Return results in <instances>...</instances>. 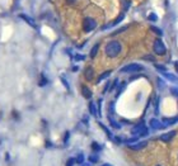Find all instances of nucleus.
<instances>
[{"label": "nucleus", "instance_id": "7", "mask_svg": "<svg viewBox=\"0 0 178 166\" xmlns=\"http://www.w3.org/2000/svg\"><path fill=\"white\" fill-rule=\"evenodd\" d=\"M176 136H177V131H169V132H167V133H163V135L159 137V140L161 141V142L168 143V142H171V141Z\"/></svg>", "mask_w": 178, "mask_h": 166}, {"label": "nucleus", "instance_id": "45", "mask_svg": "<svg viewBox=\"0 0 178 166\" xmlns=\"http://www.w3.org/2000/svg\"><path fill=\"white\" fill-rule=\"evenodd\" d=\"M155 166H161V165H155Z\"/></svg>", "mask_w": 178, "mask_h": 166}, {"label": "nucleus", "instance_id": "19", "mask_svg": "<svg viewBox=\"0 0 178 166\" xmlns=\"http://www.w3.org/2000/svg\"><path fill=\"white\" fill-rule=\"evenodd\" d=\"M108 119H110V124L112 125V128H115V129H121V124L118 122H116L115 119L112 118V117H108Z\"/></svg>", "mask_w": 178, "mask_h": 166}, {"label": "nucleus", "instance_id": "23", "mask_svg": "<svg viewBox=\"0 0 178 166\" xmlns=\"http://www.w3.org/2000/svg\"><path fill=\"white\" fill-rule=\"evenodd\" d=\"M155 68L159 72H161V74H163V72H167V67L164 66V65H158V63H155Z\"/></svg>", "mask_w": 178, "mask_h": 166}, {"label": "nucleus", "instance_id": "44", "mask_svg": "<svg viewBox=\"0 0 178 166\" xmlns=\"http://www.w3.org/2000/svg\"><path fill=\"white\" fill-rule=\"evenodd\" d=\"M177 161H178V152H177Z\"/></svg>", "mask_w": 178, "mask_h": 166}, {"label": "nucleus", "instance_id": "25", "mask_svg": "<svg viewBox=\"0 0 178 166\" xmlns=\"http://www.w3.org/2000/svg\"><path fill=\"white\" fill-rule=\"evenodd\" d=\"M122 3H123V10H125V11L130 9V6H131V0H122Z\"/></svg>", "mask_w": 178, "mask_h": 166}, {"label": "nucleus", "instance_id": "35", "mask_svg": "<svg viewBox=\"0 0 178 166\" xmlns=\"http://www.w3.org/2000/svg\"><path fill=\"white\" fill-rule=\"evenodd\" d=\"M89 161H90V162H97V161H98V156H95V155L89 156Z\"/></svg>", "mask_w": 178, "mask_h": 166}, {"label": "nucleus", "instance_id": "17", "mask_svg": "<svg viewBox=\"0 0 178 166\" xmlns=\"http://www.w3.org/2000/svg\"><path fill=\"white\" fill-rule=\"evenodd\" d=\"M111 70H108V71H104L103 74H100V76L98 79H97V83H100V81H103V80H106V79H108V76L111 75Z\"/></svg>", "mask_w": 178, "mask_h": 166}, {"label": "nucleus", "instance_id": "33", "mask_svg": "<svg viewBox=\"0 0 178 166\" xmlns=\"http://www.w3.org/2000/svg\"><path fill=\"white\" fill-rule=\"evenodd\" d=\"M171 93L176 96L177 100H178V88H171Z\"/></svg>", "mask_w": 178, "mask_h": 166}, {"label": "nucleus", "instance_id": "11", "mask_svg": "<svg viewBox=\"0 0 178 166\" xmlns=\"http://www.w3.org/2000/svg\"><path fill=\"white\" fill-rule=\"evenodd\" d=\"M123 19H125V14H120L118 17H117V18H116L115 21H113V22H112L111 24H108V26H103V27H102V31L107 29V28H111V27H116L117 24H120L121 22L123 21Z\"/></svg>", "mask_w": 178, "mask_h": 166}, {"label": "nucleus", "instance_id": "14", "mask_svg": "<svg viewBox=\"0 0 178 166\" xmlns=\"http://www.w3.org/2000/svg\"><path fill=\"white\" fill-rule=\"evenodd\" d=\"M82 94H83L84 98H87V99H90L92 98L90 89H89L88 86H85V85H83V86H82Z\"/></svg>", "mask_w": 178, "mask_h": 166}, {"label": "nucleus", "instance_id": "1", "mask_svg": "<svg viewBox=\"0 0 178 166\" xmlns=\"http://www.w3.org/2000/svg\"><path fill=\"white\" fill-rule=\"evenodd\" d=\"M123 53V44L118 39H111L104 46V55L108 58H117Z\"/></svg>", "mask_w": 178, "mask_h": 166}, {"label": "nucleus", "instance_id": "13", "mask_svg": "<svg viewBox=\"0 0 178 166\" xmlns=\"http://www.w3.org/2000/svg\"><path fill=\"white\" fill-rule=\"evenodd\" d=\"M178 122V115H176V117H172V118H164L163 119V124L165 125H173V124H176Z\"/></svg>", "mask_w": 178, "mask_h": 166}, {"label": "nucleus", "instance_id": "40", "mask_svg": "<svg viewBox=\"0 0 178 166\" xmlns=\"http://www.w3.org/2000/svg\"><path fill=\"white\" fill-rule=\"evenodd\" d=\"M143 75H140V74H134V76L131 78V80H135V79H139V78H141Z\"/></svg>", "mask_w": 178, "mask_h": 166}, {"label": "nucleus", "instance_id": "21", "mask_svg": "<svg viewBox=\"0 0 178 166\" xmlns=\"http://www.w3.org/2000/svg\"><path fill=\"white\" fill-rule=\"evenodd\" d=\"M139 141H140V137L134 136V137H131V138H127V140H126V143H128V145H134V143L139 142Z\"/></svg>", "mask_w": 178, "mask_h": 166}, {"label": "nucleus", "instance_id": "29", "mask_svg": "<svg viewBox=\"0 0 178 166\" xmlns=\"http://www.w3.org/2000/svg\"><path fill=\"white\" fill-rule=\"evenodd\" d=\"M74 60H75V61H84V60H85V56L80 55V53H76L74 56Z\"/></svg>", "mask_w": 178, "mask_h": 166}, {"label": "nucleus", "instance_id": "22", "mask_svg": "<svg viewBox=\"0 0 178 166\" xmlns=\"http://www.w3.org/2000/svg\"><path fill=\"white\" fill-rule=\"evenodd\" d=\"M65 3L69 6H76V5H79L80 0H65Z\"/></svg>", "mask_w": 178, "mask_h": 166}, {"label": "nucleus", "instance_id": "5", "mask_svg": "<svg viewBox=\"0 0 178 166\" xmlns=\"http://www.w3.org/2000/svg\"><path fill=\"white\" fill-rule=\"evenodd\" d=\"M131 133L134 136H137V137H145V136H149V129L148 127H145V124L144 123H140V124H137L135 125L132 129H131Z\"/></svg>", "mask_w": 178, "mask_h": 166}, {"label": "nucleus", "instance_id": "30", "mask_svg": "<svg viewBox=\"0 0 178 166\" xmlns=\"http://www.w3.org/2000/svg\"><path fill=\"white\" fill-rule=\"evenodd\" d=\"M76 164V160L74 159V157H70L67 161H66V166H74Z\"/></svg>", "mask_w": 178, "mask_h": 166}, {"label": "nucleus", "instance_id": "43", "mask_svg": "<svg viewBox=\"0 0 178 166\" xmlns=\"http://www.w3.org/2000/svg\"><path fill=\"white\" fill-rule=\"evenodd\" d=\"M102 166H112V165H111V164H103Z\"/></svg>", "mask_w": 178, "mask_h": 166}, {"label": "nucleus", "instance_id": "16", "mask_svg": "<svg viewBox=\"0 0 178 166\" xmlns=\"http://www.w3.org/2000/svg\"><path fill=\"white\" fill-rule=\"evenodd\" d=\"M99 46H100L99 43H95L94 46H93V48L90 50V53H89V56H90V58H94L95 56H97V53H98V51H99Z\"/></svg>", "mask_w": 178, "mask_h": 166}, {"label": "nucleus", "instance_id": "2", "mask_svg": "<svg viewBox=\"0 0 178 166\" xmlns=\"http://www.w3.org/2000/svg\"><path fill=\"white\" fill-rule=\"evenodd\" d=\"M140 71H144V66L137 62L128 63L126 66H122L120 68V72H122V74H137Z\"/></svg>", "mask_w": 178, "mask_h": 166}, {"label": "nucleus", "instance_id": "42", "mask_svg": "<svg viewBox=\"0 0 178 166\" xmlns=\"http://www.w3.org/2000/svg\"><path fill=\"white\" fill-rule=\"evenodd\" d=\"M78 68H79L78 66H74V67H72V71H78Z\"/></svg>", "mask_w": 178, "mask_h": 166}, {"label": "nucleus", "instance_id": "38", "mask_svg": "<svg viewBox=\"0 0 178 166\" xmlns=\"http://www.w3.org/2000/svg\"><path fill=\"white\" fill-rule=\"evenodd\" d=\"M92 147H93V150H95V151H99V150H100L99 145H98V143H95V142H93V143H92Z\"/></svg>", "mask_w": 178, "mask_h": 166}, {"label": "nucleus", "instance_id": "9", "mask_svg": "<svg viewBox=\"0 0 178 166\" xmlns=\"http://www.w3.org/2000/svg\"><path fill=\"white\" fill-rule=\"evenodd\" d=\"M149 125H150L153 129H161V128H164L163 122H160L158 118H151L150 120H149Z\"/></svg>", "mask_w": 178, "mask_h": 166}, {"label": "nucleus", "instance_id": "32", "mask_svg": "<svg viewBox=\"0 0 178 166\" xmlns=\"http://www.w3.org/2000/svg\"><path fill=\"white\" fill-rule=\"evenodd\" d=\"M144 60H146V61H150V62H154L155 61V57L154 56H151V55H148V56H145Z\"/></svg>", "mask_w": 178, "mask_h": 166}, {"label": "nucleus", "instance_id": "36", "mask_svg": "<svg viewBox=\"0 0 178 166\" xmlns=\"http://www.w3.org/2000/svg\"><path fill=\"white\" fill-rule=\"evenodd\" d=\"M117 86H118V80H115V81H113L112 84H111V90H113V89H116Z\"/></svg>", "mask_w": 178, "mask_h": 166}, {"label": "nucleus", "instance_id": "28", "mask_svg": "<svg viewBox=\"0 0 178 166\" xmlns=\"http://www.w3.org/2000/svg\"><path fill=\"white\" fill-rule=\"evenodd\" d=\"M154 108H155V113H159V96H155L154 99Z\"/></svg>", "mask_w": 178, "mask_h": 166}, {"label": "nucleus", "instance_id": "26", "mask_svg": "<svg viewBox=\"0 0 178 166\" xmlns=\"http://www.w3.org/2000/svg\"><path fill=\"white\" fill-rule=\"evenodd\" d=\"M99 125H100V127H102V129H103V131L107 133V136L110 137V138H112L113 136H112V133H111V131H110V129H108V128L106 127V125H104V124H102V123H99Z\"/></svg>", "mask_w": 178, "mask_h": 166}, {"label": "nucleus", "instance_id": "24", "mask_svg": "<svg viewBox=\"0 0 178 166\" xmlns=\"http://www.w3.org/2000/svg\"><path fill=\"white\" fill-rule=\"evenodd\" d=\"M148 19L150 22H153V23H155V22H158V15L155 14V13H150L148 15Z\"/></svg>", "mask_w": 178, "mask_h": 166}, {"label": "nucleus", "instance_id": "31", "mask_svg": "<svg viewBox=\"0 0 178 166\" xmlns=\"http://www.w3.org/2000/svg\"><path fill=\"white\" fill-rule=\"evenodd\" d=\"M76 164H83L84 162V156H83V153H79L78 157H76Z\"/></svg>", "mask_w": 178, "mask_h": 166}, {"label": "nucleus", "instance_id": "20", "mask_svg": "<svg viewBox=\"0 0 178 166\" xmlns=\"http://www.w3.org/2000/svg\"><path fill=\"white\" fill-rule=\"evenodd\" d=\"M150 29H151L153 32H154V33H155L156 36H159V37H161V36H164L163 31H161L159 27H155V26H150Z\"/></svg>", "mask_w": 178, "mask_h": 166}, {"label": "nucleus", "instance_id": "34", "mask_svg": "<svg viewBox=\"0 0 178 166\" xmlns=\"http://www.w3.org/2000/svg\"><path fill=\"white\" fill-rule=\"evenodd\" d=\"M125 86H126V83H123L122 85H121V86H120V89H118V91H117L116 93V96H118L120 94H121V93H122L123 91V89H125Z\"/></svg>", "mask_w": 178, "mask_h": 166}, {"label": "nucleus", "instance_id": "6", "mask_svg": "<svg viewBox=\"0 0 178 166\" xmlns=\"http://www.w3.org/2000/svg\"><path fill=\"white\" fill-rule=\"evenodd\" d=\"M149 146V142L148 141H139V142L134 143V145H128V148L131 151H143L144 148H146Z\"/></svg>", "mask_w": 178, "mask_h": 166}, {"label": "nucleus", "instance_id": "8", "mask_svg": "<svg viewBox=\"0 0 178 166\" xmlns=\"http://www.w3.org/2000/svg\"><path fill=\"white\" fill-rule=\"evenodd\" d=\"M94 75H95V70L93 66H87L85 68H84V78H85L88 81H90V80L94 79Z\"/></svg>", "mask_w": 178, "mask_h": 166}, {"label": "nucleus", "instance_id": "41", "mask_svg": "<svg viewBox=\"0 0 178 166\" xmlns=\"http://www.w3.org/2000/svg\"><path fill=\"white\" fill-rule=\"evenodd\" d=\"M174 67H176V72L178 74V61H176V62H174Z\"/></svg>", "mask_w": 178, "mask_h": 166}, {"label": "nucleus", "instance_id": "4", "mask_svg": "<svg viewBox=\"0 0 178 166\" xmlns=\"http://www.w3.org/2000/svg\"><path fill=\"white\" fill-rule=\"evenodd\" d=\"M97 27V19L94 17H90V15H88V17L84 18L83 21V28H84V32H92L93 29H95Z\"/></svg>", "mask_w": 178, "mask_h": 166}, {"label": "nucleus", "instance_id": "27", "mask_svg": "<svg viewBox=\"0 0 178 166\" xmlns=\"http://www.w3.org/2000/svg\"><path fill=\"white\" fill-rule=\"evenodd\" d=\"M156 84L159 85V89H164L165 88V81L161 78H158L156 79Z\"/></svg>", "mask_w": 178, "mask_h": 166}, {"label": "nucleus", "instance_id": "10", "mask_svg": "<svg viewBox=\"0 0 178 166\" xmlns=\"http://www.w3.org/2000/svg\"><path fill=\"white\" fill-rule=\"evenodd\" d=\"M164 76V79L165 80H168L169 83H172V84H176V85H178V76H176L174 74H172V72H163L161 74Z\"/></svg>", "mask_w": 178, "mask_h": 166}, {"label": "nucleus", "instance_id": "3", "mask_svg": "<svg viewBox=\"0 0 178 166\" xmlns=\"http://www.w3.org/2000/svg\"><path fill=\"white\" fill-rule=\"evenodd\" d=\"M153 51L156 56H165L167 55V47H165L164 42L160 38H156L153 42Z\"/></svg>", "mask_w": 178, "mask_h": 166}, {"label": "nucleus", "instance_id": "37", "mask_svg": "<svg viewBox=\"0 0 178 166\" xmlns=\"http://www.w3.org/2000/svg\"><path fill=\"white\" fill-rule=\"evenodd\" d=\"M113 113H115V103L111 102V104H110V114H113Z\"/></svg>", "mask_w": 178, "mask_h": 166}, {"label": "nucleus", "instance_id": "18", "mask_svg": "<svg viewBox=\"0 0 178 166\" xmlns=\"http://www.w3.org/2000/svg\"><path fill=\"white\" fill-rule=\"evenodd\" d=\"M128 29V26H125V27H122V28H120V29H117V31H115L113 33H111V37H116V36H118V34H121V33H123L125 31H127Z\"/></svg>", "mask_w": 178, "mask_h": 166}, {"label": "nucleus", "instance_id": "39", "mask_svg": "<svg viewBox=\"0 0 178 166\" xmlns=\"http://www.w3.org/2000/svg\"><path fill=\"white\" fill-rule=\"evenodd\" d=\"M61 81H62V84H64V85H65V88H66L67 90H69V89H70V86H69V83H67V81H66V80L64 79V78H61Z\"/></svg>", "mask_w": 178, "mask_h": 166}, {"label": "nucleus", "instance_id": "12", "mask_svg": "<svg viewBox=\"0 0 178 166\" xmlns=\"http://www.w3.org/2000/svg\"><path fill=\"white\" fill-rule=\"evenodd\" d=\"M89 113L94 117L98 115V108H97L94 102H89Z\"/></svg>", "mask_w": 178, "mask_h": 166}, {"label": "nucleus", "instance_id": "15", "mask_svg": "<svg viewBox=\"0 0 178 166\" xmlns=\"http://www.w3.org/2000/svg\"><path fill=\"white\" fill-rule=\"evenodd\" d=\"M21 18L22 19H24V21H26L28 24H29V26L31 27H33V28H36V27H37V26H36V22L33 21V19H32V18H29V17H28V15H26V14H21Z\"/></svg>", "mask_w": 178, "mask_h": 166}]
</instances>
